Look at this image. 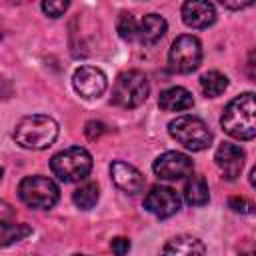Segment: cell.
<instances>
[{"label":"cell","mask_w":256,"mask_h":256,"mask_svg":"<svg viewBox=\"0 0 256 256\" xmlns=\"http://www.w3.org/2000/svg\"><path fill=\"white\" fill-rule=\"evenodd\" d=\"M222 130L236 140H252L256 136L254 122V94L244 92L228 102L220 118Z\"/></svg>","instance_id":"1"},{"label":"cell","mask_w":256,"mask_h":256,"mask_svg":"<svg viewBox=\"0 0 256 256\" xmlns=\"http://www.w3.org/2000/svg\"><path fill=\"white\" fill-rule=\"evenodd\" d=\"M58 136V124L44 114L24 116L14 128V140L26 150H44Z\"/></svg>","instance_id":"2"},{"label":"cell","mask_w":256,"mask_h":256,"mask_svg":"<svg viewBox=\"0 0 256 256\" xmlns=\"http://www.w3.org/2000/svg\"><path fill=\"white\" fill-rule=\"evenodd\" d=\"M50 168L62 182H80L92 170V156L86 148L72 146L54 154L50 160Z\"/></svg>","instance_id":"3"},{"label":"cell","mask_w":256,"mask_h":256,"mask_svg":"<svg viewBox=\"0 0 256 256\" xmlns=\"http://www.w3.org/2000/svg\"><path fill=\"white\" fill-rule=\"evenodd\" d=\"M150 84L144 72L126 70L122 72L112 88V102L120 108H138L148 98Z\"/></svg>","instance_id":"4"},{"label":"cell","mask_w":256,"mask_h":256,"mask_svg":"<svg viewBox=\"0 0 256 256\" xmlns=\"http://www.w3.org/2000/svg\"><path fill=\"white\" fill-rule=\"evenodd\" d=\"M168 132L176 142L192 152L206 150L212 142V132L198 116H178L168 124Z\"/></svg>","instance_id":"5"},{"label":"cell","mask_w":256,"mask_h":256,"mask_svg":"<svg viewBox=\"0 0 256 256\" xmlns=\"http://www.w3.org/2000/svg\"><path fill=\"white\" fill-rule=\"evenodd\" d=\"M18 194L26 206L36 210H48L60 198L56 182L46 176H26L18 186Z\"/></svg>","instance_id":"6"},{"label":"cell","mask_w":256,"mask_h":256,"mask_svg":"<svg viewBox=\"0 0 256 256\" xmlns=\"http://www.w3.org/2000/svg\"><path fill=\"white\" fill-rule=\"evenodd\" d=\"M202 60V46L196 36L184 34L178 36L168 52V64L178 74H190L200 66Z\"/></svg>","instance_id":"7"},{"label":"cell","mask_w":256,"mask_h":256,"mask_svg":"<svg viewBox=\"0 0 256 256\" xmlns=\"http://www.w3.org/2000/svg\"><path fill=\"white\" fill-rule=\"evenodd\" d=\"M152 170L162 180H180V178H186V176L192 174L194 164H192V160H190L188 154L170 150V152L160 154L154 160Z\"/></svg>","instance_id":"8"},{"label":"cell","mask_w":256,"mask_h":256,"mask_svg":"<svg viewBox=\"0 0 256 256\" xmlns=\"http://www.w3.org/2000/svg\"><path fill=\"white\" fill-rule=\"evenodd\" d=\"M72 84H74V90L82 98L94 100V98H98V96L104 94V90L108 86V80H106V74L100 68L80 66L74 72V76H72Z\"/></svg>","instance_id":"9"},{"label":"cell","mask_w":256,"mask_h":256,"mask_svg":"<svg viewBox=\"0 0 256 256\" xmlns=\"http://www.w3.org/2000/svg\"><path fill=\"white\" fill-rule=\"evenodd\" d=\"M144 208L156 218H168L180 210V196L168 186H154L144 198Z\"/></svg>","instance_id":"10"},{"label":"cell","mask_w":256,"mask_h":256,"mask_svg":"<svg viewBox=\"0 0 256 256\" xmlns=\"http://www.w3.org/2000/svg\"><path fill=\"white\" fill-rule=\"evenodd\" d=\"M244 150L236 144H230V142H224L218 146L216 154H214V160H216V166L218 170L222 172V176L226 180H236L242 172V166H244Z\"/></svg>","instance_id":"11"},{"label":"cell","mask_w":256,"mask_h":256,"mask_svg":"<svg viewBox=\"0 0 256 256\" xmlns=\"http://www.w3.org/2000/svg\"><path fill=\"white\" fill-rule=\"evenodd\" d=\"M110 176H112L114 184L126 194H138L144 188L142 172L138 168H134L132 164H128V162H122V160L112 162L110 164Z\"/></svg>","instance_id":"12"},{"label":"cell","mask_w":256,"mask_h":256,"mask_svg":"<svg viewBox=\"0 0 256 256\" xmlns=\"http://www.w3.org/2000/svg\"><path fill=\"white\" fill-rule=\"evenodd\" d=\"M182 20L190 28H208L216 20V8L210 2L188 0L182 4Z\"/></svg>","instance_id":"13"},{"label":"cell","mask_w":256,"mask_h":256,"mask_svg":"<svg viewBox=\"0 0 256 256\" xmlns=\"http://www.w3.org/2000/svg\"><path fill=\"white\" fill-rule=\"evenodd\" d=\"M160 256H206V246L196 236H176L160 252Z\"/></svg>","instance_id":"14"},{"label":"cell","mask_w":256,"mask_h":256,"mask_svg":"<svg viewBox=\"0 0 256 256\" xmlns=\"http://www.w3.org/2000/svg\"><path fill=\"white\" fill-rule=\"evenodd\" d=\"M158 104L166 112H182V110H188V108L194 106V98H192V94L186 88L172 86V88H166L160 94Z\"/></svg>","instance_id":"15"},{"label":"cell","mask_w":256,"mask_h":256,"mask_svg":"<svg viewBox=\"0 0 256 256\" xmlns=\"http://www.w3.org/2000/svg\"><path fill=\"white\" fill-rule=\"evenodd\" d=\"M166 28H168V24L160 14H146L138 22L136 38H140V42H144V44H154L166 34Z\"/></svg>","instance_id":"16"},{"label":"cell","mask_w":256,"mask_h":256,"mask_svg":"<svg viewBox=\"0 0 256 256\" xmlns=\"http://www.w3.org/2000/svg\"><path fill=\"white\" fill-rule=\"evenodd\" d=\"M184 200L190 206H204L210 200V190L204 176H194V174L188 176L184 184Z\"/></svg>","instance_id":"17"},{"label":"cell","mask_w":256,"mask_h":256,"mask_svg":"<svg viewBox=\"0 0 256 256\" xmlns=\"http://www.w3.org/2000/svg\"><path fill=\"white\" fill-rule=\"evenodd\" d=\"M32 234V228L22 222H0V246H10Z\"/></svg>","instance_id":"18"},{"label":"cell","mask_w":256,"mask_h":256,"mask_svg":"<svg viewBox=\"0 0 256 256\" xmlns=\"http://www.w3.org/2000/svg\"><path fill=\"white\" fill-rule=\"evenodd\" d=\"M200 88H202L204 96L216 98V96H220V94L228 88V78H226L224 74L216 72V70H210V72H206V74L200 78Z\"/></svg>","instance_id":"19"},{"label":"cell","mask_w":256,"mask_h":256,"mask_svg":"<svg viewBox=\"0 0 256 256\" xmlns=\"http://www.w3.org/2000/svg\"><path fill=\"white\" fill-rule=\"evenodd\" d=\"M98 196H100V190H98V184L96 182H86L82 184L80 188L74 190L72 194V200L78 208L82 210H90L96 202H98Z\"/></svg>","instance_id":"20"},{"label":"cell","mask_w":256,"mask_h":256,"mask_svg":"<svg viewBox=\"0 0 256 256\" xmlns=\"http://www.w3.org/2000/svg\"><path fill=\"white\" fill-rule=\"evenodd\" d=\"M116 30L122 40H134L138 36V20L130 12H122L116 24Z\"/></svg>","instance_id":"21"},{"label":"cell","mask_w":256,"mask_h":256,"mask_svg":"<svg viewBox=\"0 0 256 256\" xmlns=\"http://www.w3.org/2000/svg\"><path fill=\"white\" fill-rule=\"evenodd\" d=\"M42 10L50 18H60L68 10V2H62V0H46V2H42Z\"/></svg>","instance_id":"22"},{"label":"cell","mask_w":256,"mask_h":256,"mask_svg":"<svg viewBox=\"0 0 256 256\" xmlns=\"http://www.w3.org/2000/svg\"><path fill=\"white\" fill-rule=\"evenodd\" d=\"M228 204H230V208H232L234 212H240V214H250V212H252V208H254L250 200L240 198V196H232Z\"/></svg>","instance_id":"23"},{"label":"cell","mask_w":256,"mask_h":256,"mask_svg":"<svg viewBox=\"0 0 256 256\" xmlns=\"http://www.w3.org/2000/svg\"><path fill=\"white\" fill-rule=\"evenodd\" d=\"M84 132H86V136H88L90 140H96L100 134L106 132V124H102V122H98V120H90V122H86Z\"/></svg>","instance_id":"24"},{"label":"cell","mask_w":256,"mask_h":256,"mask_svg":"<svg viewBox=\"0 0 256 256\" xmlns=\"http://www.w3.org/2000/svg\"><path fill=\"white\" fill-rule=\"evenodd\" d=\"M110 248H112V252H114L116 256H126L128 250H130V240L124 238V236H118V238H114V240L110 242Z\"/></svg>","instance_id":"25"},{"label":"cell","mask_w":256,"mask_h":256,"mask_svg":"<svg viewBox=\"0 0 256 256\" xmlns=\"http://www.w3.org/2000/svg\"><path fill=\"white\" fill-rule=\"evenodd\" d=\"M226 8H234V10H238V8H248V6H252V2H244V4H228V2H222Z\"/></svg>","instance_id":"26"},{"label":"cell","mask_w":256,"mask_h":256,"mask_svg":"<svg viewBox=\"0 0 256 256\" xmlns=\"http://www.w3.org/2000/svg\"><path fill=\"white\" fill-rule=\"evenodd\" d=\"M0 180H2V168H0Z\"/></svg>","instance_id":"27"},{"label":"cell","mask_w":256,"mask_h":256,"mask_svg":"<svg viewBox=\"0 0 256 256\" xmlns=\"http://www.w3.org/2000/svg\"><path fill=\"white\" fill-rule=\"evenodd\" d=\"M74 256H86V254H74Z\"/></svg>","instance_id":"28"}]
</instances>
